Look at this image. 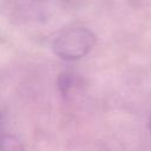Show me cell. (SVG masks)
<instances>
[{
  "label": "cell",
  "mask_w": 151,
  "mask_h": 151,
  "mask_svg": "<svg viewBox=\"0 0 151 151\" xmlns=\"http://www.w3.org/2000/svg\"><path fill=\"white\" fill-rule=\"evenodd\" d=\"M94 34L84 27H74L61 33L53 42L54 53L67 61L85 57L94 46Z\"/></svg>",
  "instance_id": "cell-1"
},
{
  "label": "cell",
  "mask_w": 151,
  "mask_h": 151,
  "mask_svg": "<svg viewBox=\"0 0 151 151\" xmlns=\"http://www.w3.org/2000/svg\"><path fill=\"white\" fill-rule=\"evenodd\" d=\"M0 151H25V149L18 137L2 133L0 136Z\"/></svg>",
  "instance_id": "cell-2"
},
{
  "label": "cell",
  "mask_w": 151,
  "mask_h": 151,
  "mask_svg": "<svg viewBox=\"0 0 151 151\" xmlns=\"http://www.w3.org/2000/svg\"><path fill=\"white\" fill-rule=\"evenodd\" d=\"M73 76L74 74H72L70 72H64L60 74L59 80H58V85H59V90L63 94H68V92L73 87V84H74V77Z\"/></svg>",
  "instance_id": "cell-3"
},
{
  "label": "cell",
  "mask_w": 151,
  "mask_h": 151,
  "mask_svg": "<svg viewBox=\"0 0 151 151\" xmlns=\"http://www.w3.org/2000/svg\"><path fill=\"white\" fill-rule=\"evenodd\" d=\"M150 130H151V120H150Z\"/></svg>",
  "instance_id": "cell-4"
}]
</instances>
